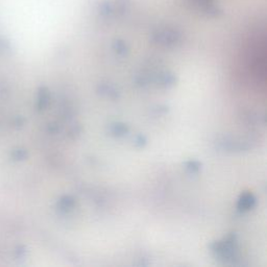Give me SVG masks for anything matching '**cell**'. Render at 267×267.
<instances>
[{
  "label": "cell",
  "mask_w": 267,
  "mask_h": 267,
  "mask_svg": "<svg viewBox=\"0 0 267 267\" xmlns=\"http://www.w3.org/2000/svg\"><path fill=\"white\" fill-rule=\"evenodd\" d=\"M257 205L256 196L251 192H243L239 196L237 201V209L239 212H248L254 209Z\"/></svg>",
  "instance_id": "obj_3"
},
{
  "label": "cell",
  "mask_w": 267,
  "mask_h": 267,
  "mask_svg": "<svg viewBox=\"0 0 267 267\" xmlns=\"http://www.w3.org/2000/svg\"><path fill=\"white\" fill-rule=\"evenodd\" d=\"M184 167L187 172L191 173V174H196L199 173L200 168H201V163L200 162V161H196V160H189V161H186V162L184 163Z\"/></svg>",
  "instance_id": "obj_8"
},
{
  "label": "cell",
  "mask_w": 267,
  "mask_h": 267,
  "mask_svg": "<svg viewBox=\"0 0 267 267\" xmlns=\"http://www.w3.org/2000/svg\"><path fill=\"white\" fill-rule=\"evenodd\" d=\"M146 143H147V138L143 135V134H139V135H137L135 139H134V145H135V147H137V149H143V147L146 145Z\"/></svg>",
  "instance_id": "obj_10"
},
{
  "label": "cell",
  "mask_w": 267,
  "mask_h": 267,
  "mask_svg": "<svg viewBox=\"0 0 267 267\" xmlns=\"http://www.w3.org/2000/svg\"><path fill=\"white\" fill-rule=\"evenodd\" d=\"M250 141H242V140H233V139H228L220 142L221 147L226 149L227 150H233V151H241V150H250L251 145L249 144Z\"/></svg>",
  "instance_id": "obj_5"
},
{
  "label": "cell",
  "mask_w": 267,
  "mask_h": 267,
  "mask_svg": "<svg viewBox=\"0 0 267 267\" xmlns=\"http://www.w3.org/2000/svg\"><path fill=\"white\" fill-rule=\"evenodd\" d=\"M76 205V200L71 195H65L60 200L59 207L64 212H68V211H72Z\"/></svg>",
  "instance_id": "obj_7"
},
{
  "label": "cell",
  "mask_w": 267,
  "mask_h": 267,
  "mask_svg": "<svg viewBox=\"0 0 267 267\" xmlns=\"http://www.w3.org/2000/svg\"><path fill=\"white\" fill-rule=\"evenodd\" d=\"M109 133L111 136L115 138H122L125 137L130 133V128L128 124L123 122H112L109 125Z\"/></svg>",
  "instance_id": "obj_6"
},
{
  "label": "cell",
  "mask_w": 267,
  "mask_h": 267,
  "mask_svg": "<svg viewBox=\"0 0 267 267\" xmlns=\"http://www.w3.org/2000/svg\"><path fill=\"white\" fill-rule=\"evenodd\" d=\"M81 132H82V128L80 125H74L73 128H71V130H70L69 132V136L70 138H71L72 140L76 139L77 137H79L81 135Z\"/></svg>",
  "instance_id": "obj_11"
},
{
  "label": "cell",
  "mask_w": 267,
  "mask_h": 267,
  "mask_svg": "<svg viewBox=\"0 0 267 267\" xmlns=\"http://www.w3.org/2000/svg\"><path fill=\"white\" fill-rule=\"evenodd\" d=\"M96 91L100 95L107 97L112 100H117L120 98V90H119L115 85H113V83H100V85L97 86Z\"/></svg>",
  "instance_id": "obj_4"
},
{
  "label": "cell",
  "mask_w": 267,
  "mask_h": 267,
  "mask_svg": "<svg viewBox=\"0 0 267 267\" xmlns=\"http://www.w3.org/2000/svg\"><path fill=\"white\" fill-rule=\"evenodd\" d=\"M210 250L213 255L224 263L236 264L239 258L238 239L235 233H231L221 240L210 244Z\"/></svg>",
  "instance_id": "obj_1"
},
{
  "label": "cell",
  "mask_w": 267,
  "mask_h": 267,
  "mask_svg": "<svg viewBox=\"0 0 267 267\" xmlns=\"http://www.w3.org/2000/svg\"><path fill=\"white\" fill-rule=\"evenodd\" d=\"M178 77L171 71H160L153 73L152 85L161 89H170L177 85Z\"/></svg>",
  "instance_id": "obj_2"
},
{
  "label": "cell",
  "mask_w": 267,
  "mask_h": 267,
  "mask_svg": "<svg viewBox=\"0 0 267 267\" xmlns=\"http://www.w3.org/2000/svg\"><path fill=\"white\" fill-rule=\"evenodd\" d=\"M113 49H114L116 53H118L119 55H122V57H124V55L128 54L129 51H130L129 45L126 44L124 41H121V40H117V41L114 42Z\"/></svg>",
  "instance_id": "obj_9"
}]
</instances>
